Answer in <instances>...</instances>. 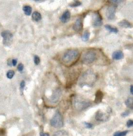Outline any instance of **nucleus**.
I'll list each match as a JSON object with an SVG mask.
<instances>
[{"label":"nucleus","mask_w":133,"mask_h":136,"mask_svg":"<svg viewBox=\"0 0 133 136\" xmlns=\"http://www.w3.org/2000/svg\"><path fill=\"white\" fill-rule=\"evenodd\" d=\"M80 58V52L77 49H71L66 51L63 54L61 61L62 63L66 66H71L75 63L77 62V61Z\"/></svg>","instance_id":"nucleus-1"},{"label":"nucleus","mask_w":133,"mask_h":136,"mask_svg":"<svg viewBox=\"0 0 133 136\" xmlns=\"http://www.w3.org/2000/svg\"><path fill=\"white\" fill-rule=\"evenodd\" d=\"M96 81V75L92 70H87L81 75L79 79V85L81 86H92Z\"/></svg>","instance_id":"nucleus-2"},{"label":"nucleus","mask_w":133,"mask_h":136,"mask_svg":"<svg viewBox=\"0 0 133 136\" xmlns=\"http://www.w3.org/2000/svg\"><path fill=\"white\" fill-rule=\"evenodd\" d=\"M73 106L77 110H85L91 106V102L87 100H85L79 96H75L73 99Z\"/></svg>","instance_id":"nucleus-3"},{"label":"nucleus","mask_w":133,"mask_h":136,"mask_svg":"<svg viewBox=\"0 0 133 136\" xmlns=\"http://www.w3.org/2000/svg\"><path fill=\"white\" fill-rule=\"evenodd\" d=\"M50 125L53 128H60L63 126V115L59 110H56L54 114L52 119L50 120Z\"/></svg>","instance_id":"nucleus-4"},{"label":"nucleus","mask_w":133,"mask_h":136,"mask_svg":"<svg viewBox=\"0 0 133 136\" xmlns=\"http://www.w3.org/2000/svg\"><path fill=\"white\" fill-rule=\"evenodd\" d=\"M96 58H97V54L96 53V51L90 50V51H86L85 54L83 55L81 61L83 64L89 65L94 62L96 60Z\"/></svg>","instance_id":"nucleus-5"},{"label":"nucleus","mask_w":133,"mask_h":136,"mask_svg":"<svg viewBox=\"0 0 133 136\" xmlns=\"http://www.w3.org/2000/svg\"><path fill=\"white\" fill-rule=\"evenodd\" d=\"M1 36L3 38V45L5 46H9L13 41V34L10 31L5 30L1 33Z\"/></svg>","instance_id":"nucleus-6"},{"label":"nucleus","mask_w":133,"mask_h":136,"mask_svg":"<svg viewBox=\"0 0 133 136\" xmlns=\"http://www.w3.org/2000/svg\"><path fill=\"white\" fill-rule=\"evenodd\" d=\"M62 95V91L60 88H56L55 90L53 91V93L50 97V100L53 103H56L60 99V96Z\"/></svg>","instance_id":"nucleus-7"},{"label":"nucleus","mask_w":133,"mask_h":136,"mask_svg":"<svg viewBox=\"0 0 133 136\" xmlns=\"http://www.w3.org/2000/svg\"><path fill=\"white\" fill-rule=\"evenodd\" d=\"M92 24L94 27H100L102 25V16L98 12H96L92 16Z\"/></svg>","instance_id":"nucleus-8"},{"label":"nucleus","mask_w":133,"mask_h":136,"mask_svg":"<svg viewBox=\"0 0 133 136\" xmlns=\"http://www.w3.org/2000/svg\"><path fill=\"white\" fill-rule=\"evenodd\" d=\"M96 119L98 121L103 122V121H106L108 119V115L105 113H103L101 110H98L96 114Z\"/></svg>","instance_id":"nucleus-9"},{"label":"nucleus","mask_w":133,"mask_h":136,"mask_svg":"<svg viewBox=\"0 0 133 136\" xmlns=\"http://www.w3.org/2000/svg\"><path fill=\"white\" fill-rule=\"evenodd\" d=\"M115 9L116 8L114 6H109L107 8V10H106V17L108 19H114L115 18Z\"/></svg>","instance_id":"nucleus-10"},{"label":"nucleus","mask_w":133,"mask_h":136,"mask_svg":"<svg viewBox=\"0 0 133 136\" xmlns=\"http://www.w3.org/2000/svg\"><path fill=\"white\" fill-rule=\"evenodd\" d=\"M83 27V23H82V20L81 18H78L76 19V21L75 22L73 25V29L76 32H80L82 30Z\"/></svg>","instance_id":"nucleus-11"},{"label":"nucleus","mask_w":133,"mask_h":136,"mask_svg":"<svg viewBox=\"0 0 133 136\" xmlns=\"http://www.w3.org/2000/svg\"><path fill=\"white\" fill-rule=\"evenodd\" d=\"M71 18V13L69 10H66L64 13L62 14V16H60V21L63 23H67V21Z\"/></svg>","instance_id":"nucleus-12"},{"label":"nucleus","mask_w":133,"mask_h":136,"mask_svg":"<svg viewBox=\"0 0 133 136\" xmlns=\"http://www.w3.org/2000/svg\"><path fill=\"white\" fill-rule=\"evenodd\" d=\"M112 58L114 60H121L124 58V54L121 51H116L113 53Z\"/></svg>","instance_id":"nucleus-13"},{"label":"nucleus","mask_w":133,"mask_h":136,"mask_svg":"<svg viewBox=\"0 0 133 136\" xmlns=\"http://www.w3.org/2000/svg\"><path fill=\"white\" fill-rule=\"evenodd\" d=\"M103 94L102 93L101 90H97L96 93V98H95V103L96 104H99L103 100Z\"/></svg>","instance_id":"nucleus-14"},{"label":"nucleus","mask_w":133,"mask_h":136,"mask_svg":"<svg viewBox=\"0 0 133 136\" xmlns=\"http://www.w3.org/2000/svg\"><path fill=\"white\" fill-rule=\"evenodd\" d=\"M118 25L123 28H131L132 27L131 23H129L128 20H126V19H124V20H121V22H119Z\"/></svg>","instance_id":"nucleus-15"},{"label":"nucleus","mask_w":133,"mask_h":136,"mask_svg":"<svg viewBox=\"0 0 133 136\" xmlns=\"http://www.w3.org/2000/svg\"><path fill=\"white\" fill-rule=\"evenodd\" d=\"M31 18H32V20L35 21V22H38V21H40L42 19V15H41L40 13L35 11V12H34L32 13Z\"/></svg>","instance_id":"nucleus-16"},{"label":"nucleus","mask_w":133,"mask_h":136,"mask_svg":"<svg viewBox=\"0 0 133 136\" xmlns=\"http://www.w3.org/2000/svg\"><path fill=\"white\" fill-rule=\"evenodd\" d=\"M126 106L129 109L133 110V97H129L125 102Z\"/></svg>","instance_id":"nucleus-17"},{"label":"nucleus","mask_w":133,"mask_h":136,"mask_svg":"<svg viewBox=\"0 0 133 136\" xmlns=\"http://www.w3.org/2000/svg\"><path fill=\"white\" fill-rule=\"evenodd\" d=\"M23 11L26 16H30L32 13V8L30 6H24L23 7Z\"/></svg>","instance_id":"nucleus-18"},{"label":"nucleus","mask_w":133,"mask_h":136,"mask_svg":"<svg viewBox=\"0 0 133 136\" xmlns=\"http://www.w3.org/2000/svg\"><path fill=\"white\" fill-rule=\"evenodd\" d=\"M105 28L107 30H109L110 33H117L118 32V30L116 28V27H111L110 25H105Z\"/></svg>","instance_id":"nucleus-19"},{"label":"nucleus","mask_w":133,"mask_h":136,"mask_svg":"<svg viewBox=\"0 0 133 136\" xmlns=\"http://www.w3.org/2000/svg\"><path fill=\"white\" fill-rule=\"evenodd\" d=\"M14 75H15V72H14L13 70H9V71L7 72L6 77L8 78L9 79H13V77L14 76Z\"/></svg>","instance_id":"nucleus-20"},{"label":"nucleus","mask_w":133,"mask_h":136,"mask_svg":"<svg viewBox=\"0 0 133 136\" xmlns=\"http://www.w3.org/2000/svg\"><path fill=\"white\" fill-rule=\"evenodd\" d=\"M128 131H123V132H117L114 134V136H125L128 134Z\"/></svg>","instance_id":"nucleus-21"},{"label":"nucleus","mask_w":133,"mask_h":136,"mask_svg":"<svg viewBox=\"0 0 133 136\" xmlns=\"http://www.w3.org/2000/svg\"><path fill=\"white\" fill-rule=\"evenodd\" d=\"M88 38H89V32H88V30H85L82 35V39L85 41H87L88 40Z\"/></svg>","instance_id":"nucleus-22"},{"label":"nucleus","mask_w":133,"mask_h":136,"mask_svg":"<svg viewBox=\"0 0 133 136\" xmlns=\"http://www.w3.org/2000/svg\"><path fill=\"white\" fill-rule=\"evenodd\" d=\"M24 87H25V81L22 80L21 82V86H20V90H21V94L23 93V91H24Z\"/></svg>","instance_id":"nucleus-23"},{"label":"nucleus","mask_w":133,"mask_h":136,"mask_svg":"<svg viewBox=\"0 0 133 136\" xmlns=\"http://www.w3.org/2000/svg\"><path fill=\"white\" fill-rule=\"evenodd\" d=\"M81 5V2H79V1H76L75 2H73L70 5V6L71 7H77V6H80Z\"/></svg>","instance_id":"nucleus-24"},{"label":"nucleus","mask_w":133,"mask_h":136,"mask_svg":"<svg viewBox=\"0 0 133 136\" xmlns=\"http://www.w3.org/2000/svg\"><path fill=\"white\" fill-rule=\"evenodd\" d=\"M34 62L36 65H39V63H40V58H39L38 56H37V55H35L34 57Z\"/></svg>","instance_id":"nucleus-25"},{"label":"nucleus","mask_w":133,"mask_h":136,"mask_svg":"<svg viewBox=\"0 0 133 136\" xmlns=\"http://www.w3.org/2000/svg\"><path fill=\"white\" fill-rule=\"evenodd\" d=\"M126 124H127V127L128 128L132 127V126H133V121L132 120H129V121H127Z\"/></svg>","instance_id":"nucleus-26"},{"label":"nucleus","mask_w":133,"mask_h":136,"mask_svg":"<svg viewBox=\"0 0 133 136\" xmlns=\"http://www.w3.org/2000/svg\"><path fill=\"white\" fill-rule=\"evenodd\" d=\"M17 70L19 71V72H23V70H24V65L23 64H19L18 65H17Z\"/></svg>","instance_id":"nucleus-27"},{"label":"nucleus","mask_w":133,"mask_h":136,"mask_svg":"<svg viewBox=\"0 0 133 136\" xmlns=\"http://www.w3.org/2000/svg\"><path fill=\"white\" fill-rule=\"evenodd\" d=\"M63 134H64V132H62V131H60V132H57L56 133H54V135L53 136H62Z\"/></svg>","instance_id":"nucleus-28"},{"label":"nucleus","mask_w":133,"mask_h":136,"mask_svg":"<svg viewBox=\"0 0 133 136\" xmlns=\"http://www.w3.org/2000/svg\"><path fill=\"white\" fill-rule=\"evenodd\" d=\"M85 125L86 126L87 128H92V124H90V123H87V122H85Z\"/></svg>","instance_id":"nucleus-29"},{"label":"nucleus","mask_w":133,"mask_h":136,"mask_svg":"<svg viewBox=\"0 0 133 136\" xmlns=\"http://www.w3.org/2000/svg\"><path fill=\"white\" fill-rule=\"evenodd\" d=\"M12 64H13V66H17V59H13V60H12Z\"/></svg>","instance_id":"nucleus-30"},{"label":"nucleus","mask_w":133,"mask_h":136,"mask_svg":"<svg viewBox=\"0 0 133 136\" xmlns=\"http://www.w3.org/2000/svg\"><path fill=\"white\" fill-rule=\"evenodd\" d=\"M129 114V111L128 110V111H125V112L121 114V116H122V117H126V116H128Z\"/></svg>","instance_id":"nucleus-31"},{"label":"nucleus","mask_w":133,"mask_h":136,"mask_svg":"<svg viewBox=\"0 0 133 136\" xmlns=\"http://www.w3.org/2000/svg\"><path fill=\"white\" fill-rule=\"evenodd\" d=\"M123 1H115V0H114V1H110V2H112V3H121Z\"/></svg>","instance_id":"nucleus-32"},{"label":"nucleus","mask_w":133,"mask_h":136,"mask_svg":"<svg viewBox=\"0 0 133 136\" xmlns=\"http://www.w3.org/2000/svg\"><path fill=\"white\" fill-rule=\"evenodd\" d=\"M40 136H50V134L49 133H42L40 135Z\"/></svg>","instance_id":"nucleus-33"},{"label":"nucleus","mask_w":133,"mask_h":136,"mask_svg":"<svg viewBox=\"0 0 133 136\" xmlns=\"http://www.w3.org/2000/svg\"><path fill=\"white\" fill-rule=\"evenodd\" d=\"M130 93L133 95V85H132L130 86Z\"/></svg>","instance_id":"nucleus-34"},{"label":"nucleus","mask_w":133,"mask_h":136,"mask_svg":"<svg viewBox=\"0 0 133 136\" xmlns=\"http://www.w3.org/2000/svg\"><path fill=\"white\" fill-rule=\"evenodd\" d=\"M8 65H9V66L13 65V64H12V62L10 61V60H9V61H8Z\"/></svg>","instance_id":"nucleus-35"}]
</instances>
